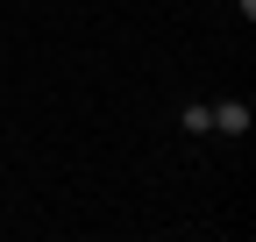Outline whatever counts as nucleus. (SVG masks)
I'll use <instances>...</instances> for the list:
<instances>
[{
  "label": "nucleus",
  "mask_w": 256,
  "mask_h": 242,
  "mask_svg": "<svg viewBox=\"0 0 256 242\" xmlns=\"http://www.w3.org/2000/svg\"><path fill=\"white\" fill-rule=\"evenodd\" d=\"M206 121H214V128H228V136H242V128H249V107H242V100H214Z\"/></svg>",
  "instance_id": "nucleus-1"
}]
</instances>
